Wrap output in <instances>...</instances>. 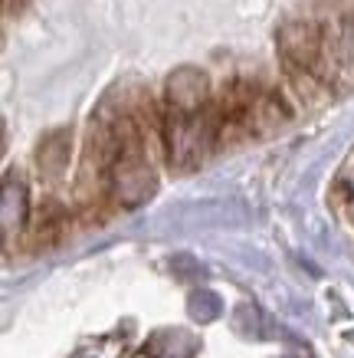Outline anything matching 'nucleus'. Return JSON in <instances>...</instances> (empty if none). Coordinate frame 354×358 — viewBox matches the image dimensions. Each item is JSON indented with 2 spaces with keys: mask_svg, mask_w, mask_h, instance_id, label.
Instances as JSON below:
<instances>
[{
  "mask_svg": "<svg viewBox=\"0 0 354 358\" xmlns=\"http://www.w3.org/2000/svg\"><path fill=\"white\" fill-rule=\"evenodd\" d=\"M158 191V164L145 155H125L108 171V201L115 207H141Z\"/></svg>",
  "mask_w": 354,
  "mask_h": 358,
  "instance_id": "2",
  "label": "nucleus"
},
{
  "mask_svg": "<svg viewBox=\"0 0 354 358\" xmlns=\"http://www.w3.org/2000/svg\"><path fill=\"white\" fill-rule=\"evenodd\" d=\"M30 204H27V187L20 178H7L3 181V207H0V227H3V240L10 243L17 234L27 230L30 224Z\"/></svg>",
  "mask_w": 354,
  "mask_h": 358,
  "instance_id": "6",
  "label": "nucleus"
},
{
  "mask_svg": "<svg viewBox=\"0 0 354 358\" xmlns=\"http://www.w3.org/2000/svg\"><path fill=\"white\" fill-rule=\"evenodd\" d=\"M191 309H193V315H197V319H214V313H216V299H214L210 293H193Z\"/></svg>",
  "mask_w": 354,
  "mask_h": 358,
  "instance_id": "9",
  "label": "nucleus"
},
{
  "mask_svg": "<svg viewBox=\"0 0 354 358\" xmlns=\"http://www.w3.org/2000/svg\"><path fill=\"white\" fill-rule=\"evenodd\" d=\"M236 83H239V96H243V119H246L249 138H269L292 122L295 112L282 92L249 83V79H236Z\"/></svg>",
  "mask_w": 354,
  "mask_h": 358,
  "instance_id": "1",
  "label": "nucleus"
},
{
  "mask_svg": "<svg viewBox=\"0 0 354 358\" xmlns=\"http://www.w3.org/2000/svg\"><path fill=\"white\" fill-rule=\"evenodd\" d=\"M282 76H286V92H289L299 106L305 109H318L332 99V86L318 79L311 69H302V66H292V63H282Z\"/></svg>",
  "mask_w": 354,
  "mask_h": 358,
  "instance_id": "5",
  "label": "nucleus"
},
{
  "mask_svg": "<svg viewBox=\"0 0 354 358\" xmlns=\"http://www.w3.org/2000/svg\"><path fill=\"white\" fill-rule=\"evenodd\" d=\"M161 102L174 112H184V115H200V112L214 102L210 79H207V73L197 69V66H181V69H174L171 76L164 79Z\"/></svg>",
  "mask_w": 354,
  "mask_h": 358,
  "instance_id": "3",
  "label": "nucleus"
},
{
  "mask_svg": "<svg viewBox=\"0 0 354 358\" xmlns=\"http://www.w3.org/2000/svg\"><path fill=\"white\" fill-rule=\"evenodd\" d=\"M145 352L151 358H191L197 352V342L187 332H158V336H151Z\"/></svg>",
  "mask_w": 354,
  "mask_h": 358,
  "instance_id": "8",
  "label": "nucleus"
},
{
  "mask_svg": "<svg viewBox=\"0 0 354 358\" xmlns=\"http://www.w3.org/2000/svg\"><path fill=\"white\" fill-rule=\"evenodd\" d=\"M69 155H73V131L56 129L36 145V168L46 178H63V171L69 168Z\"/></svg>",
  "mask_w": 354,
  "mask_h": 358,
  "instance_id": "7",
  "label": "nucleus"
},
{
  "mask_svg": "<svg viewBox=\"0 0 354 358\" xmlns=\"http://www.w3.org/2000/svg\"><path fill=\"white\" fill-rule=\"evenodd\" d=\"M23 234L30 237V247L33 250L56 247V243L69 234V214H66V207L56 204V201L40 204L30 214V224H27V230H23Z\"/></svg>",
  "mask_w": 354,
  "mask_h": 358,
  "instance_id": "4",
  "label": "nucleus"
},
{
  "mask_svg": "<svg viewBox=\"0 0 354 358\" xmlns=\"http://www.w3.org/2000/svg\"><path fill=\"white\" fill-rule=\"evenodd\" d=\"M351 162H354V152H351Z\"/></svg>",
  "mask_w": 354,
  "mask_h": 358,
  "instance_id": "10",
  "label": "nucleus"
}]
</instances>
